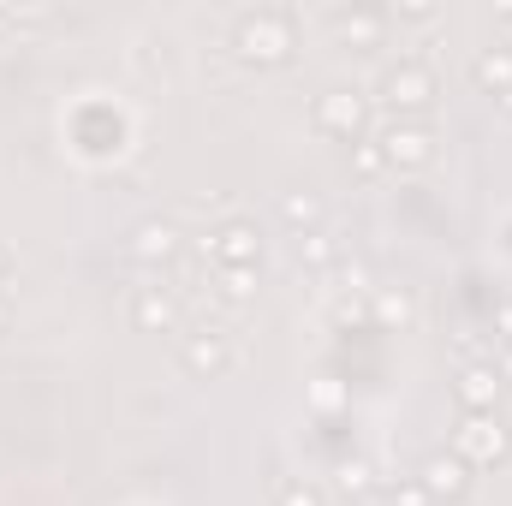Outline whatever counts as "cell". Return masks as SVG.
<instances>
[{
  "instance_id": "9",
  "label": "cell",
  "mask_w": 512,
  "mask_h": 506,
  "mask_svg": "<svg viewBox=\"0 0 512 506\" xmlns=\"http://www.w3.org/2000/svg\"><path fill=\"white\" fill-rule=\"evenodd\" d=\"M501 387H507V381H501L495 364H465L459 381H453V393H459V405H465V411H495Z\"/></svg>"
},
{
  "instance_id": "19",
  "label": "cell",
  "mask_w": 512,
  "mask_h": 506,
  "mask_svg": "<svg viewBox=\"0 0 512 506\" xmlns=\"http://www.w3.org/2000/svg\"><path fill=\"white\" fill-rule=\"evenodd\" d=\"M298 262H304V268H322V262H334L328 233H298Z\"/></svg>"
},
{
  "instance_id": "15",
  "label": "cell",
  "mask_w": 512,
  "mask_h": 506,
  "mask_svg": "<svg viewBox=\"0 0 512 506\" xmlns=\"http://www.w3.org/2000/svg\"><path fill=\"white\" fill-rule=\"evenodd\" d=\"M417 316V304H411V292L405 286H387V292H376V322H387V328H405Z\"/></svg>"
},
{
  "instance_id": "3",
  "label": "cell",
  "mask_w": 512,
  "mask_h": 506,
  "mask_svg": "<svg viewBox=\"0 0 512 506\" xmlns=\"http://www.w3.org/2000/svg\"><path fill=\"white\" fill-rule=\"evenodd\" d=\"M382 102L399 114V120L423 114V108L435 102V72H429L423 60H399V66L382 78Z\"/></svg>"
},
{
  "instance_id": "20",
  "label": "cell",
  "mask_w": 512,
  "mask_h": 506,
  "mask_svg": "<svg viewBox=\"0 0 512 506\" xmlns=\"http://www.w3.org/2000/svg\"><path fill=\"white\" fill-rule=\"evenodd\" d=\"M274 506H322V489L316 483H280L274 489Z\"/></svg>"
},
{
  "instance_id": "18",
  "label": "cell",
  "mask_w": 512,
  "mask_h": 506,
  "mask_svg": "<svg viewBox=\"0 0 512 506\" xmlns=\"http://www.w3.org/2000/svg\"><path fill=\"white\" fill-rule=\"evenodd\" d=\"M352 173H358V179H382L387 173L382 143H364V137H358V143H352Z\"/></svg>"
},
{
  "instance_id": "11",
  "label": "cell",
  "mask_w": 512,
  "mask_h": 506,
  "mask_svg": "<svg viewBox=\"0 0 512 506\" xmlns=\"http://www.w3.org/2000/svg\"><path fill=\"white\" fill-rule=\"evenodd\" d=\"M131 322H137L143 334H173V328H179V304H173V292L143 286V292L131 298Z\"/></svg>"
},
{
  "instance_id": "10",
  "label": "cell",
  "mask_w": 512,
  "mask_h": 506,
  "mask_svg": "<svg viewBox=\"0 0 512 506\" xmlns=\"http://www.w3.org/2000/svg\"><path fill=\"white\" fill-rule=\"evenodd\" d=\"M179 245H185V239H179V227H173V221H143V227L131 233L126 251H131V262H149V268H155V262H173Z\"/></svg>"
},
{
  "instance_id": "21",
  "label": "cell",
  "mask_w": 512,
  "mask_h": 506,
  "mask_svg": "<svg viewBox=\"0 0 512 506\" xmlns=\"http://www.w3.org/2000/svg\"><path fill=\"white\" fill-rule=\"evenodd\" d=\"M387 506H435V501H429V489L411 477V483H393V489H387Z\"/></svg>"
},
{
  "instance_id": "22",
  "label": "cell",
  "mask_w": 512,
  "mask_h": 506,
  "mask_svg": "<svg viewBox=\"0 0 512 506\" xmlns=\"http://www.w3.org/2000/svg\"><path fill=\"white\" fill-rule=\"evenodd\" d=\"M340 280H346L352 292H364V286H370V268H364V262H346V268H340Z\"/></svg>"
},
{
  "instance_id": "8",
  "label": "cell",
  "mask_w": 512,
  "mask_h": 506,
  "mask_svg": "<svg viewBox=\"0 0 512 506\" xmlns=\"http://www.w3.org/2000/svg\"><path fill=\"white\" fill-rule=\"evenodd\" d=\"M417 483L429 489V501H465V489H471V465H465L459 453H429Z\"/></svg>"
},
{
  "instance_id": "6",
  "label": "cell",
  "mask_w": 512,
  "mask_h": 506,
  "mask_svg": "<svg viewBox=\"0 0 512 506\" xmlns=\"http://www.w3.org/2000/svg\"><path fill=\"white\" fill-rule=\"evenodd\" d=\"M316 126L328 131V137L358 143L364 137V96L358 90H322L316 96Z\"/></svg>"
},
{
  "instance_id": "4",
  "label": "cell",
  "mask_w": 512,
  "mask_h": 506,
  "mask_svg": "<svg viewBox=\"0 0 512 506\" xmlns=\"http://www.w3.org/2000/svg\"><path fill=\"white\" fill-rule=\"evenodd\" d=\"M376 143H382L387 167H429L435 161V131L423 126V120H393Z\"/></svg>"
},
{
  "instance_id": "25",
  "label": "cell",
  "mask_w": 512,
  "mask_h": 506,
  "mask_svg": "<svg viewBox=\"0 0 512 506\" xmlns=\"http://www.w3.org/2000/svg\"><path fill=\"white\" fill-rule=\"evenodd\" d=\"M6 268H12V251H6V245H0V274H6Z\"/></svg>"
},
{
  "instance_id": "1",
  "label": "cell",
  "mask_w": 512,
  "mask_h": 506,
  "mask_svg": "<svg viewBox=\"0 0 512 506\" xmlns=\"http://www.w3.org/2000/svg\"><path fill=\"white\" fill-rule=\"evenodd\" d=\"M233 48H239L245 60H256V66L286 60V54H292V12H274V6L245 12L239 30H233Z\"/></svg>"
},
{
  "instance_id": "17",
  "label": "cell",
  "mask_w": 512,
  "mask_h": 506,
  "mask_svg": "<svg viewBox=\"0 0 512 506\" xmlns=\"http://www.w3.org/2000/svg\"><path fill=\"white\" fill-rule=\"evenodd\" d=\"M215 292H221L227 304L256 298V268H215Z\"/></svg>"
},
{
  "instance_id": "28",
  "label": "cell",
  "mask_w": 512,
  "mask_h": 506,
  "mask_svg": "<svg viewBox=\"0 0 512 506\" xmlns=\"http://www.w3.org/2000/svg\"><path fill=\"white\" fill-rule=\"evenodd\" d=\"M435 506H465V501H435Z\"/></svg>"
},
{
  "instance_id": "24",
  "label": "cell",
  "mask_w": 512,
  "mask_h": 506,
  "mask_svg": "<svg viewBox=\"0 0 512 506\" xmlns=\"http://www.w3.org/2000/svg\"><path fill=\"white\" fill-rule=\"evenodd\" d=\"M495 370H501V381H512V346H501V358H489Z\"/></svg>"
},
{
  "instance_id": "23",
  "label": "cell",
  "mask_w": 512,
  "mask_h": 506,
  "mask_svg": "<svg viewBox=\"0 0 512 506\" xmlns=\"http://www.w3.org/2000/svg\"><path fill=\"white\" fill-rule=\"evenodd\" d=\"M393 18H411V24H429V18H435V6H393Z\"/></svg>"
},
{
  "instance_id": "29",
  "label": "cell",
  "mask_w": 512,
  "mask_h": 506,
  "mask_svg": "<svg viewBox=\"0 0 512 506\" xmlns=\"http://www.w3.org/2000/svg\"><path fill=\"white\" fill-rule=\"evenodd\" d=\"M507 54H512V48H507Z\"/></svg>"
},
{
  "instance_id": "14",
  "label": "cell",
  "mask_w": 512,
  "mask_h": 506,
  "mask_svg": "<svg viewBox=\"0 0 512 506\" xmlns=\"http://www.w3.org/2000/svg\"><path fill=\"white\" fill-rule=\"evenodd\" d=\"M471 78H477L483 90H495V96L512 90V54H507V48H483V54H477V66H471Z\"/></svg>"
},
{
  "instance_id": "16",
  "label": "cell",
  "mask_w": 512,
  "mask_h": 506,
  "mask_svg": "<svg viewBox=\"0 0 512 506\" xmlns=\"http://www.w3.org/2000/svg\"><path fill=\"white\" fill-rule=\"evenodd\" d=\"M334 489H340V495H370V489H376L370 459H340V465H334Z\"/></svg>"
},
{
  "instance_id": "5",
  "label": "cell",
  "mask_w": 512,
  "mask_h": 506,
  "mask_svg": "<svg viewBox=\"0 0 512 506\" xmlns=\"http://www.w3.org/2000/svg\"><path fill=\"white\" fill-rule=\"evenodd\" d=\"M179 358H185V370H191V376L215 381V376H227V370H233V340H227L221 328H197V334H185Z\"/></svg>"
},
{
  "instance_id": "27",
  "label": "cell",
  "mask_w": 512,
  "mask_h": 506,
  "mask_svg": "<svg viewBox=\"0 0 512 506\" xmlns=\"http://www.w3.org/2000/svg\"><path fill=\"white\" fill-rule=\"evenodd\" d=\"M501 108H507V114H512V90H501Z\"/></svg>"
},
{
  "instance_id": "7",
  "label": "cell",
  "mask_w": 512,
  "mask_h": 506,
  "mask_svg": "<svg viewBox=\"0 0 512 506\" xmlns=\"http://www.w3.org/2000/svg\"><path fill=\"white\" fill-rule=\"evenodd\" d=\"M209 256H215V268H256L262 262V239H256L251 221H221L209 233Z\"/></svg>"
},
{
  "instance_id": "2",
  "label": "cell",
  "mask_w": 512,
  "mask_h": 506,
  "mask_svg": "<svg viewBox=\"0 0 512 506\" xmlns=\"http://www.w3.org/2000/svg\"><path fill=\"white\" fill-rule=\"evenodd\" d=\"M507 429H501V417L495 411H465L459 417V435H453V453L477 471V465H501L507 459Z\"/></svg>"
},
{
  "instance_id": "13",
  "label": "cell",
  "mask_w": 512,
  "mask_h": 506,
  "mask_svg": "<svg viewBox=\"0 0 512 506\" xmlns=\"http://www.w3.org/2000/svg\"><path fill=\"white\" fill-rule=\"evenodd\" d=\"M280 221L298 233H322V197L316 191H286L280 197Z\"/></svg>"
},
{
  "instance_id": "26",
  "label": "cell",
  "mask_w": 512,
  "mask_h": 506,
  "mask_svg": "<svg viewBox=\"0 0 512 506\" xmlns=\"http://www.w3.org/2000/svg\"><path fill=\"white\" fill-rule=\"evenodd\" d=\"M6 316H12V310H6V298H0V334H6Z\"/></svg>"
},
{
  "instance_id": "12",
  "label": "cell",
  "mask_w": 512,
  "mask_h": 506,
  "mask_svg": "<svg viewBox=\"0 0 512 506\" xmlns=\"http://www.w3.org/2000/svg\"><path fill=\"white\" fill-rule=\"evenodd\" d=\"M382 30H387V18L382 12H334V36L346 42V48H382Z\"/></svg>"
}]
</instances>
